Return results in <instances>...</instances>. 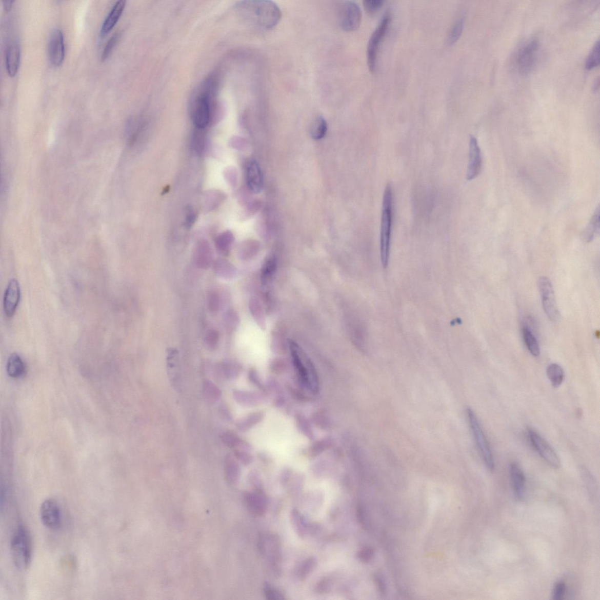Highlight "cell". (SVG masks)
Here are the masks:
<instances>
[{
    "label": "cell",
    "mask_w": 600,
    "mask_h": 600,
    "mask_svg": "<svg viewBox=\"0 0 600 600\" xmlns=\"http://www.w3.org/2000/svg\"><path fill=\"white\" fill-rule=\"evenodd\" d=\"M244 15L253 26L262 30L272 29L282 18V12L276 3L266 0L243 2L241 5Z\"/></svg>",
    "instance_id": "obj_1"
},
{
    "label": "cell",
    "mask_w": 600,
    "mask_h": 600,
    "mask_svg": "<svg viewBox=\"0 0 600 600\" xmlns=\"http://www.w3.org/2000/svg\"><path fill=\"white\" fill-rule=\"evenodd\" d=\"M393 219V192L388 184L384 192L381 228V256L382 266L388 267L389 259Z\"/></svg>",
    "instance_id": "obj_2"
},
{
    "label": "cell",
    "mask_w": 600,
    "mask_h": 600,
    "mask_svg": "<svg viewBox=\"0 0 600 600\" xmlns=\"http://www.w3.org/2000/svg\"><path fill=\"white\" fill-rule=\"evenodd\" d=\"M11 550L16 568L27 569L32 558V543L30 534L23 524L18 525L12 536Z\"/></svg>",
    "instance_id": "obj_3"
},
{
    "label": "cell",
    "mask_w": 600,
    "mask_h": 600,
    "mask_svg": "<svg viewBox=\"0 0 600 600\" xmlns=\"http://www.w3.org/2000/svg\"><path fill=\"white\" fill-rule=\"evenodd\" d=\"M291 356L294 367L300 384L303 388L310 390L312 393H316L319 390L318 378L316 375L313 365L310 361L304 364L299 356L296 347L294 344L291 345Z\"/></svg>",
    "instance_id": "obj_4"
},
{
    "label": "cell",
    "mask_w": 600,
    "mask_h": 600,
    "mask_svg": "<svg viewBox=\"0 0 600 600\" xmlns=\"http://www.w3.org/2000/svg\"><path fill=\"white\" fill-rule=\"evenodd\" d=\"M467 414L468 423H469L476 446L478 447L486 466L489 470L493 471L495 467L494 456H493L486 435H485L478 419L473 411L470 408L467 409Z\"/></svg>",
    "instance_id": "obj_5"
},
{
    "label": "cell",
    "mask_w": 600,
    "mask_h": 600,
    "mask_svg": "<svg viewBox=\"0 0 600 600\" xmlns=\"http://www.w3.org/2000/svg\"><path fill=\"white\" fill-rule=\"evenodd\" d=\"M539 41L532 38L527 41L517 53V65L521 75H527L535 67L539 51Z\"/></svg>",
    "instance_id": "obj_6"
},
{
    "label": "cell",
    "mask_w": 600,
    "mask_h": 600,
    "mask_svg": "<svg viewBox=\"0 0 600 600\" xmlns=\"http://www.w3.org/2000/svg\"><path fill=\"white\" fill-rule=\"evenodd\" d=\"M390 22V15L389 12H386L369 39L367 48V59L369 70L372 72L375 71L378 48L388 30Z\"/></svg>",
    "instance_id": "obj_7"
},
{
    "label": "cell",
    "mask_w": 600,
    "mask_h": 600,
    "mask_svg": "<svg viewBox=\"0 0 600 600\" xmlns=\"http://www.w3.org/2000/svg\"><path fill=\"white\" fill-rule=\"evenodd\" d=\"M362 11L358 4L353 1L341 3L339 7L340 26L346 31H353L360 26Z\"/></svg>",
    "instance_id": "obj_8"
},
{
    "label": "cell",
    "mask_w": 600,
    "mask_h": 600,
    "mask_svg": "<svg viewBox=\"0 0 600 600\" xmlns=\"http://www.w3.org/2000/svg\"><path fill=\"white\" fill-rule=\"evenodd\" d=\"M539 288L542 306L546 315L551 322H557L560 319V312L558 309L551 282L548 277H541L539 281Z\"/></svg>",
    "instance_id": "obj_9"
},
{
    "label": "cell",
    "mask_w": 600,
    "mask_h": 600,
    "mask_svg": "<svg viewBox=\"0 0 600 600\" xmlns=\"http://www.w3.org/2000/svg\"><path fill=\"white\" fill-rule=\"evenodd\" d=\"M211 116L210 96L207 91L201 92L193 105V122L197 128L203 129L208 125Z\"/></svg>",
    "instance_id": "obj_10"
},
{
    "label": "cell",
    "mask_w": 600,
    "mask_h": 600,
    "mask_svg": "<svg viewBox=\"0 0 600 600\" xmlns=\"http://www.w3.org/2000/svg\"><path fill=\"white\" fill-rule=\"evenodd\" d=\"M528 436L534 449L542 458L553 467L558 468L561 466V460L556 452L545 438L531 429L528 430Z\"/></svg>",
    "instance_id": "obj_11"
},
{
    "label": "cell",
    "mask_w": 600,
    "mask_h": 600,
    "mask_svg": "<svg viewBox=\"0 0 600 600\" xmlns=\"http://www.w3.org/2000/svg\"><path fill=\"white\" fill-rule=\"evenodd\" d=\"M40 517L48 529L56 531L61 528L63 519L61 508L55 499L49 498L44 501L40 507Z\"/></svg>",
    "instance_id": "obj_12"
},
{
    "label": "cell",
    "mask_w": 600,
    "mask_h": 600,
    "mask_svg": "<svg viewBox=\"0 0 600 600\" xmlns=\"http://www.w3.org/2000/svg\"><path fill=\"white\" fill-rule=\"evenodd\" d=\"M65 48L63 31L59 28L53 30L48 43V56L53 67H58L65 59Z\"/></svg>",
    "instance_id": "obj_13"
},
{
    "label": "cell",
    "mask_w": 600,
    "mask_h": 600,
    "mask_svg": "<svg viewBox=\"0 0 600 600\" xmlns=\"http://www.w3.org/2000/svg\"><path fill=\"white\" fill-rule=\"evenodd\" d=\"M19 283L16 279H12L8 283L3 300L4 311L8 318H11L15 313L21 299Z\"/></svg>",
    "instance_id": "obj_14"
},
{
    "label": "cell",
    "mask_w": 600,
    "mask_h": 600,
    "mask_svg": "<svg viewBox=\"0 0 600 600\" xmlns=\"http://www.w3.org/2000/svg\"><path fill=\"white\" fill-rule=\"evenodd\" d=\"M482 158L477 139L471 135L470 139L469 161H468L467 179L471 181L477 177L482 170Z\"/></svg>",
    "instance_id": "obj_15"
},
{
    "label": "cell",
    "mask_w": 600,
    "mask_h": 600,
    "mask_svg": "<svg viewBox=\"0 0 600 600\" xmlns=\"http://www.w3.org/2000/svg\"><path fill=\"white\" fill-rule=\"evenodd\" d=\"M246 183L250 191L254 194H258L263 188V175L258 163L252 160L249 162L246 168Z\"/></svg>",
    "instance_id": "obj_16"
},
{
    "label": "cell",
    "mask_w": 600,
    "mask_h": 600,
    "mask_svg": "<svg viewBox=\"0 0 600 600\" xmlns=\"http://www.w3.org/2000/svg\"><path fill=\"white\" fill-rule=\"evenodd\" d=\"M20 59L19 45L17 41H11L7 45L6 51V67L8 75L14 77L18 73Z\"/></svg>",
    "instance_id": "obj_17"
},
{
    "label": "cell",
    "mask_w": 600,
    "mask_h": 600,
    "mask_svg": "<svg viewBox=\"0 0 600 600\" xmlns=\"http://www.w3.org/2000/svg\"><path fill=\"white\" fill-rule=\"evenodd\" d=\"M509 475L516 498L519 501L523 500L526 490V478L524 472L516 463H512L509 467Z\"/></svg>",
    "instance_id": "obj_18"
},
{
    "label": "cell",
    "mask_w": 600,
    "mask_h": 600,
    "mask_svg": "<svg viewBox=\"0 0 600 600\" xmlns=\"http://www.w3.org/2000/svg\"><path fill=\"white\" fill-rule=\"evenodd\" d=\"M126 4V1L120 0L114 4L108 16H106L104 22L103 23L101 30L102 36H106L116 26L123 11H124Z\"/></svg>",
    "instance_id": "obj_19"
},
{
    "label": "cell",
    "mask_w": 600,
    "mask_h": 600,
    "mask_svg": "<svg viewBox=\"0 0 600 600\" xmlns=\"http://www.w3.org/2000/svg\"><path fill=\"white\" fill-rule=\"evenodd\" d=\"M194 262L197 268L207 269L212 264V253L208 242L202 241L196 246L194 253Z\"/></svg>",
    "instance_id": "obj_20"
},
{
    "label": "cell",
    "mask_w": 600,
    "mask_h": 600,
    "mask_svg": "<svg viewBox=\"0 0 600 600\" xmlns=\"http://www.w3.org/2000/svg\"><path fill=\"white\" fill-rule=\"evenodd\" d=\"M233 396L238 404L245 407H255L262 404L264 395L261 393L235 390Z\"/></svg>",
    "instance_id": "obj_21"
},
{
    "label": "cell",
    "mask_w": 600,
    "mask_h": 600,
    "mask_svg": "<svg viewBox=\"0 0 600 600\" xmlns=\"http://www.w3.org/2000/svg\"><path fill=\"white\" fill-rule=\"evenodd\" d=\"M246 505L254 514L264 515L267 510L266 501L262 495L255 493L248 492L245 495Z\"/></svg>",
    "instance_id": "obj_22"
},
{
    "label": "cell",
    "mask_w": 600,
    "mask_h": 600,
    "mask_svg": "<svg viewBox=\"0 0 600 600\" xmlns=\"http://www.w3.org/2000/svg\"><path fill=\"white\" fill-rule=\"evenodd\" d=\"M7 371L8 375L12 378H19L26 373V365L19 355L12 353L7 361Z\"/></svg>",
    "instance_id": "obj_23"
},
{
    "label": "cell",
    "mask_w": 600,
    "mask_h": 600,
    "mask_svg": "<svg viewBox=\"0 0 600 600\" xmlns=\"http://www.w3.org/2000/svg\"><path fill=\"white\" fill-rule=\"evenodd\" d=\"M523 335L524 342L528 351L534 356L540 355V348L535 335L533 334L532 327L527 322L524 323Z\"/></svg>",
    "instance_id": "obj_24"
},
{
    "label": "cell",
    "mask_w": 600,
    "mask_h": 600,
    "mask_svg": "<svg viewBox=\"0 0 600 600\" xmlns=\"http://www.w3.org/2000/svg\"><path fill=\"white\" fill-rule=\"evenodd\" d=\"M217 371L226 379L233 380L239 377L242 368L240 364L233 361H226L217 365Z\"/></svg>",
    "instance_id": "obj_25"
},
{
    "label": "cell",
    "mask_w": 600,
    "mask_h": 600,
    "mask_svg": "<svg viewBox=\"0 0 600 600\" xmlns=\"http://www.w3.org/2000/svg\"><path fill=\"white\" fill-rule=\"evenodd\" d=\"M213 270L217 276L226 279L233 278L236 274L235 267L224 258H219L215 262Z\"/></svg>",
    "instance_id": "obj_26"
},
{
    "label": "cell",
    "mask_w": 600,
    "mask_h": 600,
    "mask_svg": "<svg viewBox=\"0 0 600 600\" xmlns=\"http://www.w3.org/2000/svg\"><path fill=\"white\" fill-rule=\"evenodd\" d=\"M225 472L226 478L229 483L236 484L241 476V467L239 463L231 456L228 455L225 460Z\"/></svg>",
    "instance_id": "obj_27"
},
{
    "label": "cell",
    "mask_w": 600,
    "mask_h": 600,
    "mask_svg": "<svg viewBox=\"0 0 600 600\" xmlns=\"http://www.w3.org/2000/svg\"><path fill=\"white\" fill-rule=\"evenodd\" d=\"M264 417L265 413L262 411L253 412L238 421L236 423V427L240 431L245 432L259 424L264 420Z\"/></svg>",
    "instance_id": "obj_28"
},
{
    "label": "cell",
    "mask_w": 600,
    "mask_h": 600,
    "mask_svg": "<svg viewBox=\"0 0 600 600\" xmlns=\"http://www.w3.org/2000/svg\"><path fill=\"white\" fill-rule=\"evenodd\" d=\"M221 439L225 446L231 448V449L233 448L235 450L244 449L249 451L251 450V446L248 443L242 441L237 435L232 431H225L222 434Z\"/></svg>",
    "instance_id": "obj_29"
},
{
    "label": "cell",
    "mask_w": 600,
    "mask_h": 600,
    "mask_svg": "<svg viewBox=\"0 0 600 600\" xmlns=\"http://www.w3.org/2000/svg\"><path fill=\"white\" fill-rule=\"evenodd\" d=\"M546 375L553 387H560L565 379V372L561 366L557 364H550L546 369Z\"/></svg>",
    "instance_id": "obj_30"
},
{
    "label": "cell",
    "mask_w": 600,
    "mask_h": 600,
    "mask_svg": "<svg viewBox=\"0 0 600 600\" xmlns=\"http://www.w3.org/2000/svg\"><path fill=\"white\" fill-rule=\"evenodd\" d=\"M599 227V207L595 210L593 215L589 222L588 225L583 233V237L587 242L592 241L597 233H598Z\"/></svg>",
    "instance_id": "obj_31"
},
{
    "label": "cell",
    "mask_w": 600,
    "mask_h": 600,
    "mask_svg": "<svg viewBox=\"0 0 600 600\" xmlns=\"http://www.w3.org/2000/svg\"><path fill=\"white\" fill-rule=\"evenodd\" d=\"M327 122L323 116H319L316 117L312 123L311 129V134L312 138L315 141L323 138L327 133Z\"/></svg>",
    "instance_id": "obj_32"
},
{
    "label": "cell",
    "mask_w": 600,
    "mask_h": 600,
    "mask_svg": "<svg viewBox=\"0 0 600 600\" xmlns=\"http://www.w3.org/2000/svg\"><path fill=\"white\" fill-rule=\"evenodd\" d=\"M581 474L591 500L595 499L597 497L598 490L593 476L587 468L583 467L581 468Z\"/></svg>",
    "instance_id": "obj_33"
},
{
    "label": "cell",
    "mask_w": 600,
    "mask_h": 600,
    "mask_svg": "<svg viewBox=\"0 0 600 600\" xmlns=\"http://www.w3.org/2000/svg\"><path fill=\"white\" fill-rule=\"evenodd\" d=\"M233 242V234L229 231L225 232L217 237L216 241V248L221 253L228 254L231 249Z\"/></svg>",
    "instance_id": "obj_34"
},
{
    "label": "cell",
    "mask_w": 600,
    "mask_h": 600,
    "mask_svg": "<svg viewBox=\"0 0 600 600\" xmlns=\"http://www.w3.org/2000/svg\"><path fill=\"white\" fill-rule=\"evenodd\" d=\"M203 390L205 397L209 402L214 403L221 399V390L211 381L207 379L204 381Z\"/></svg>",
    "instance_id": "obj_35"
},
{
    "label": "cell",
    "mask_w": 600,
    "mask_h": 600,
    "mask_svg": "<svg viewBox=\"0 0 600 600\" xmlns=\"http://www.w3.org/2000/svg\"><path fill=\"white\" fill-rule=\"evenodd\" d=\"M258 250L257 242L249 241L244 242L239 246L238 250L239 257L242 259L248 260L254 256Z\"/></svg>",
    "instance_id": "obj_36"
},
{
    "label": "cell",
    "mask_w": 600,
    "mask_h": 600,
    "mask_svg": "<svg viewBox=\"0 0 600 600\" xmlns=\"http://www.w3.org/2000/svg\"><path fill=\"white\" fill-rule=\"evenodd\" d=\"M295 421H296L297 428L300 432L306 435L308 438L314 439L313 430H312L310 422L308 421L306 416L301 413H298L295 416Z\"/></svg>",
    "instance_id": "obj_37"
},
{
    "label": "cell",
    "mask_w": 600,
    "mask_h": 600,
    "mask_svg": "<svg viewBox=\"0 0 600 600\" xmlns=\"http://www.w3.org/2000/svg\"><path fill=\"white\" fill-rule=\"evenodd\" d=\"M332 445V441L330 438H326L315 442L313 445L310 447L308 454L310 457H316L323 452L328 450Z\"/></svg>",
    "instance_id": "obj_38"
},
{
    "label": "cell",
    "mask_w": 600,
    "mask_h": 600,
    "mask_svg": "<svg viewBox=\"0 0 600 600\" xmlns=\"http://www.w3.org/2000/svg\"><path fill=\"white\" fill-rule=\"evenodd\" d=\"M599 40L595 43L592 50L590 53L586 62L585 67L587 70L593 69L597 67L599 63Z\"/></svg>",
    "instance_id": "obj_39"
},
{
    "label": "cell",
    "mask_w": 600,
    "mask_h": 600,
    "mask_svg": "<svg viewBox=\"0 0 600 600\" xmlns=\"http://www.w3.org/2000/svg\"><path fill=\"white\" fill-rule=\"evenodd\" d=\"M119 37H120V32H115L110 37L102 53L101 59L103 61L108 59L111 53H112L114 47L116 46L118 42Z\"/></svg>",
    "instance_id": "obj_40"
},
{
    "label": "cell",
    "mask_w": 600,
    "mask_h": 600,
    "mask_svg": "<svg viewBox=\"0 0 600 600\" xmlns=\"http://www.w3.org/2000/svg\"><path fill=\"white\" fill-rule=\"evenodd\" d=\"M464 25V22L463 18H458L456 21L450 31L449 38L450 43L453 44L459 38L462 34Z\"/></svg>",
    "instance_id": "obj_41"
},
{
    "label": "cell",
    "mask_w": 600,
    "mask_h": 600,
    "mask_svg": "<svg viewBox=\"0 0 600 600\" xmlns=\"http://www.w3.org/2000/svg\"><path fill=\"white\" fill-rule=\"evenodd\" d=\"M275 268H276V261L273 257H270L267 260L264 267L262 272V281L267 282L269 281V279L272 277L274 272Z\"/></svg>",
    "instance_id": "obj_42"
},
{
    "label": "cell",
    "mask_w": 600,
    "mask_h": 600,
    "mask_svg": "<svg viewBox=\"0 0 600 600\" xmlns=\"http://www.w3.org/2000/svg\"><path fill=\"white\" fill-rule=\"evenodd\" d=\"M239 323V317L235 311L229 310L225 315L224 324L226 328L229 331L235 329Z\"/></svg>",
    "instance_id": "obj_43"
},
{
    "label": "cell",
    "mask_w": 600,
    "mask_h": 600,
    "mask_svg": "<svg viewBox=\"0 0 600 600\" xmlns=\"http://www.w3.org/2000/svg\"><path fill=\"white\" fill-rule=\"evenodd\" d=\"M264 592L267 599L270 600L285 599L284 595L281 591L274 587L266 583L264 587Z\"/></svg>",
    "instance_id": "obj_44"
},
{
    "label": "cell",
    "mask_w": 600,
    "mask_h": 600,
    "mask_svg": "<svg viewBox=\"0 0 600 600\" xmlns=\"http://www.w3.org/2000/svg\"><path fill=\"white\" fill-rule=\"evenodd\" d=\"M292 519L295 529L299 536L305 534L306 525L304 523L303 517L297 510L292 512Z\"/></svg>",
    "instance_id": "obj_45"
},
{
    "label": "cell",
    "mask_w": 600,
    "mask_h": 600,
    "mask_svg": "<svg viewBox=\"0 0 600 600\" xmlns=\"http://www.w3.org/2000/svg\"><path fill=\"white\" fill-rule=\"evenodd\" d=\"M219 341V334L215 330H209L205 337V343L207 346L210 349H214L217 347Z\"/></svg>",
    "instance_id": "obj_46"
},
{
    "label": "cell",
    "mask_w": 600,
    "mask_h": 600,
    "mask_svg": "<svg viewBox=\"0 0 600 600\" xmlns=\"http://www.w3.org/2000/svg\"><path fill=\"white\" fill-rule=\"evenodd\" d=\"M249 451L244 449H236L234 455L238 461L245 466H248L253 461V457Z\"/></svg>",
    "instance_id": "obj_47"
},
{
    "label": "cell",
    "mask_w": 600,
    "mask_h": 600,
    "mask_svg": "<svg viewBox=\"0 0 600 600\" xmlns=\"http://www.w3.org/2000/svg\"><path fill=\"white\" fill-rule=\"evenodd\" d=\"M208 308L213 314H216L219 310L220 298L219 295L216 292H212L208 297Z\"/></svg>",
    "instance_id": "obj_48"
},
{
    "label": "cell",
    "mask_w": 600,
    "mask_h": 600,
    "mask_svg": "<svg viewBox=\"0 0 600 600\" xmlns=\"http://www.w3.org/2000/svg\"><path fill=\"white\" fill-rule=\"evenodd\" d=\"M316 562L314 558H308L301 566L299 569V576L305 578L316 566Z\"/></svg>",
    "instance_id": "obj_49"
},
{
    "label": "cell",
    "mask_w": 600,
    "mask_h": 600,
    "mask_svg": "<svg viewBox=\"0 0 600 600\" xmlns=\"http://www.w3.org/2000/svg\"><path fill=\"white\" fill-rule=\"evenodd\" d=\"M250 308L254 317L257 320V323L261 324H264V322H263L264 318H263L261 305L257 299L253 298L251 299L250 303Z\"/></svg>",
    "instance_id": "obj_50"
},
{
    "label": "cell",
    "mask_w": 600,
    "mask_h": 600,
    "mask_svg": "<svg viewBox=\"0 0 600 600\" xmlns=\"http://www.w3.org/2000/svg\"><path fill=\"white\" fill-rule=\"evenodd\" d=\"M363 3L365 10L369 13L373 14L380 9L383 6L384 1V0H365Z\"/></svg>",
    "instance_id": "obj_51"
},
{
    "label": "cell",
    "mask_w": 600,
    "mask_h": 600,
    "mask_svg": "<svg viewBox=\"0 0 600 600\" xmlns=\"http://www.w3.org/2000/svg\"><path fill=\"white\" fill-rule=\"evenodd\" d=\"M566 590V585L564 582H557L553 590V598L555 600L562 599L565 597Z\"/></svg>",
    "instance_id": "obj_52"
},
{
    "label": "cell",
    "mask_w": 600,
    "mask_h": 600,
    "mask_svg": "<svg viewBox=\"0 0 600 600\" xmlns=\"http://www.w3.org/2000/svg\"><path fill=\"white\" fill-rule=\"evenodd\" d=\"M248 378L251 383L262 391H265L266 387L263 384L261 377L255 369H250L248 373Z\"/></svg>",
    "instance_id": "obj_53"
},
{
    "label": "cell",
    "mask_w": 600,
    "mask_h": 600,
    "mask_svg": "<svg viewBox=\"0 0 600 600\" xmlns=\"http://www.w3.org/2000/svg\"><path fill=\"white\" fill-rule=\"evenodd\" d=\"M287 364L283 359H274L270 364V369L275 374H281L287 369Z\"/></svg>",
    "instance_id": "obj_54"
},
{
    "label": "cell",
    "mask_w": 600,
    "mask_h": 600,
    "mask_svg": "<svg viewBox=\"0 0 600 600\" xmlns=\"http://www.w3.org/2000/svg\"><path fill=\"white\" fill-rule=\"evenodd\" d=\"M267 388H268L271 392H273L278 394V395H282V389L280 385L278 383L276 379L274 378L270 377L268 379V383H267Z\"/></svg>",
    "instance_id": "obj_55"
},
{
    "label": "cell",
    "mask_w": 600,
    "mask_h": 600,
    "mask_svg": "<svg viewBox=\"0 0 600 600\" xmlns=\"http://www.w3.org/2000/svg\"><path fill=\"white\" fill-rule=\"evenodd\" d=\"M314 421H315L316 425H318L320 427L322 426L324 429H326L327 427H329V425H330V420H329L328 417L324 413H319L316 414L314 418Z\"/></svg>",
    "instance_id": "obj_56"
},
{
    "label": "cell",
    "mask_w": 600,
    "mask_h": 600,
    "mask_svg": "<svg viewBox=\"0 0 600 600\" xmlns=\"http://www.w3.org/2000/svg\"><path fill=\"white\" fill-rule=\"evenodd\" d=\"M372 556V552L371 550L368 549H364L359 552L358 557L362 561L366 562L369 561Z\"/></svg>",
    "instance_id": "obj_57"
},
{
    "label": "cell",
    "mask_w": 600,
    "mask_h": 600,
    "mask_svg": "<svg viewBox=\"0 0 600 600\" xmlns=\"http://www.w3.org/2000/svg\"><path fill=\"white\" fill-rule=\"evenodd\" d=\"M219 411L221 415H223V416L226 419H227V420L229 421L231 420L232 418L231 412H229V410H228L227 407L226 406V405L224 404H222L219 408Z\"/></svg>",
    "instance_id": "obj_58"
},
{
    "label": "cell",
    "mask_w": 600,
    "mask_h": 600,
    "mask_svg": "<svg viewBox=\"0 0 600 600\" xmlns=\"http://www.w3.org/2000/svg\"><path fill=\"white\" fill-rule=\"evenodd\" d=\"M330 582H329L328 580H323L319 583V585L318 586V590L319 591V592L320 591H322L323 593L326 592V591L330 589Z\"/></svg>",
    "instance_id": "obj_59"
},
{
    "label": "cell",
    "mask_w": 600,
    "mask_h": 600,
    "mask_svg": "<svg viewBox=\"0 0 600 600\" xmlns=\"http://www.w3.org/2000/svg\"><path fill=\"white\" fill-rule=\"evenodd\" d=\"M188 213H189V214L187 216V223L189 227H190V226L191 227V225L192 224H193V222H194V218H195V216L194 215V213L192 211H189Z\"/></svg>",
    "instance_id": "obj_60"
},
{
    "label": "cell",
    "mask_w": 600,
    "mask_h": 600,
    "mask_svg": "<svg viewBox=\"0 0 600 600\" xmlns=\"http://www.w3.org/2000/svg\"><path fill=\"white\" fill-rule=\"evenodd\" d=\"M14 3L13 1L3 2V6H4V10H5V11H10L11 10V7H12V3Z\"/></svg>",
    "instance_id": "obj_61"
}]
</instances>
